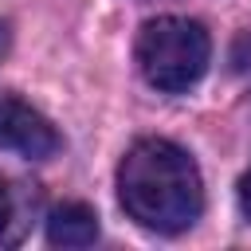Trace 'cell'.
<instances>
[{"label":"cell","mask_w":251,"mask_h":251,"mask_svg":"<svg viewBox=\"0 0 251 251\" xmlns=\"http://www.w3.org/2000/svg\"><path fill=\"white\" fill-rule=\"evenodd\" d=\"M118 200L149 231L176 235L196 224L204 184L196 161L169 137H141L118 165Z\"/></svg>","instance_id":"6da1fadb"},{"label":"cell","mask_w":251,"mask_h":251,"mask_svg":"<svg viewBox=\"0 0 251 251\" xmlns=\"http://www.w3.org/2000/svg\"><path fill=\"white\" fill-rule=\"evenodd\" d=\"M212 39L188 16H157L137 35V67L149 86L165 94H180L196 86L208 71Z\"/></svg>","instance_id":"7a4b0ae2"},{"label":"cell","mask_w":251,"mask_h":251,"mask_svg":"<svg viewBox=\"0 0 251 251\" xmlns=\"http://www.w3.org/2000/svg\"><path fill=\"white\" fill-rule=\"evenodd\" d=\"M0 149H16L31 161H43L59 153V133L35 106H27L24 98L0 94Z\"/></svg>","instance_id":"3957f363"},{"label":"cell","mask_w":251,"mask_h":251,"mask_svg":"<svg viewBox=\"0 0 251 251\" xmlns=\"http://www.w3.org/2000/svg\"><path fill=\"white\" fill-rule=\"evenodd\" d=\"M98 239V216L90 204L67 200L59 208H51L47 216V243L55 247H90Z\"/></svg>","instance_id":"277c9868"},{"label":"cell","mask_w":251,"mask_h":251,"mask_svg":"<svg viewBox=\"0 0 251 251\" xmlns=\"http://www.w3.org/2000/svg\"><path fill=\"white\" fill-rule=\"evenodd\" d=\"M8 224H12V188L0 180V239L8 235Z\"/></svg>","instance_id":"5b68a950"},{"label":"cell","mask_w":251,"mask_h":251,"mask_svg":"<svg viewBox=\"0 0 251 251\" xmlns=\"http://www.w3.org/2000/svg\"><path fill=\"white\" fill-rule=\"evenodd\" d=\"M239 212L251 220V169H247L243 180H239Z\"/></svg>","instance_id":"8992f818"}]
</instances>
